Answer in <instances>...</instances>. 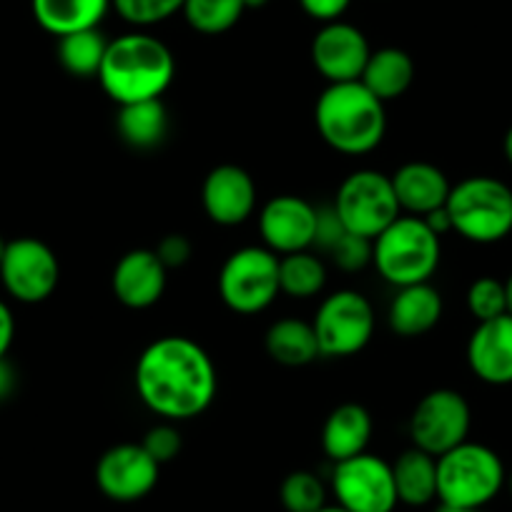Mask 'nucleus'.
<instances>
[{"instance_id":"obj_14","label":"nucleus","mask_w":512,"mask_h":512,"mask_svg":"<svg viewBox=\"0 0 512 512\" xmlns=\"http://www.w3.org/2000/svg\"><path fill=\"white\" fill-rule=\"evenodd\" d=\"M259 234L264 246L277 256L312 249L317 234V206L294 194L274 196L259 211Z\"/></svg>"},{"instance_id":"obj_43","label":"nucleus","mask_w":512,"mask_h":512,"mask_svg":"<svg viewBox=\"0 0 512 512\" xmlns=\"http://www.w3.org/2000/svg\"><path fill=\"white\" fill-rule=\"evenodd\" d=\"M269 0H244V8L249 11V8H264L267 6Z\"/></svg>"},{"instance_id":"obj_2","label":"nucleus","mask_w":512,"mask_h":512,"mask_svg":"<svg viewBox=\"0 0 512 512\" xmlns=\"http://www.w3.org/2000/svg\"><path fill=\"white\" fill-rule=\"evenodd\" d=\"M174 78V53L149 33H126L116 41H108L106 58L98 71L103 93L118 106L161 98Z\"/></svg>"},{"instance_id":"obj_25","label":"nucleus","mask_w":512,"mask_h":512,"mask_svg":"<svg viewBox=\"0 0 512 512\" xmlns=\"http://www.w3.org/2000/svg\"><path fill=\"white\" fill-rule=\"evenodd\" d=\"M397 500L410 507L430 505L437 500V457L410 447L392 462Z\"/></svg>"},{"instance_id":"obj_13","label":"nucleus","mask_w":512,"mask_h":512,"mask_svg":"<svg viewBox=\"0 0 512 512\" xmlns=\"http://www.w3.org/2000/svg\"><path fill=\"white\" fill-rule=\"evenodd\" d=\"M161 465L144 445L123 442L101 455L96 465V485L108 500L136 502L149 495L159 482Z\"/></svg>"},{"instance_id":"obj_42","label":"nucleus","mask_w":512,"mask_h":512,"mask_svg":"<svg viewBox=\"0 0 512 512\" xmlns=\"http://www.w3.org/2000/svg\"><path fill=\"white\" fill-rule=\"evenodd\" d=\"M505 156H507V161L512 164V126H510V131L505 134Z\"/></svg>"},{"instance_id":"obj_26","label":"nucleus","mask_w":512,"mask_h":512,"mask_svg":"<svg viewBox=\"0 0 512 512\" xmlns=\"http://www.w3.org/2000/svg\"><path fill=\"white\" fill-rule=\"evenodd\" d=\"M267 354L284 367H307L322 357L312 322L297 317H284L267 329Z\"/></svg>"},{"instance_id":"obj_10","label":"nucleus","mask_w":512,"mask_h":512,"mask_svg":"<svg viewBox=\"0 0 512 512\" xmlns=\"http://www.w3.org/2000/svg\"><path fill=\"white\" fill-rule=\"evenodd\" d=\"M472 412L465 397L457 390H432L417 402L410 417L412 447L432 457H442L467 442Z\"/></svg>"},{"instance_id":"obj_21","label":"nucleus","mask_w":512,"mask_h":512,"mask_svg":"<svg viewBox=\"0 0 512 512\" xmlns=\"http://www.w3.org/2000/svg\"><path fill=\"white\" fill-rule=\"evenodd\" d=\"M387 319H390L392 332L400 337H422L432 332L442 319V294L430 282L400 287L392 299Z\"/></svg>"},{"instance_id":"obj_38","label":"nucleus","mask_w":512,"mask_h":512,"mask_svg":"<svg viewBox=\"0 0 512 512\" xmlns=\"http://www.w3.org/2000/svg\"><path fill=\"white\" fill-rule=\"evenodd\" d=\"M13 337H16V319H13L11 307L6 302H0V359H6Z\"/></svg>"},{"instance_id":"obj_27","label":"nucleus","mask_w":512,"mask_h":512,"mask_svg":"<svg viewBox=\"0 0 512 512\" xmlns=\"http://www.w3.org/2000/svg\"><path fill=\"white\" fill-rule=\"evenodd\" d=\"M106 48L108 41L98 28L68 33V36L58 38V63L63 66V71L76 78H98Z\"/></svg>"},{"instance_id":"obj_45","label":"nucleus","mask_w":512,"mask_h":512,"mask_svg":"<svg viewBox=\"0 0 512 512\" xmlns=\"http://www.w3.org/2000/svg\"><path fill=\"white\" fill-rule=\"evenodd\" d=\"M6 246H8V241L0 239V262H3V254H6Z\"/></svg>"},{"instance_id":"obj_40","label":"nucleus","mask_w":512,"mask_h":512,"mask_svg":"<svg viewBox=\"0 0 512 512\" xmlns=\"http://www.w3.org/2000/svg\"><path fill=\"white\" fill-rule=\"evenodd\" d=\"M435 512H480L477 507H457V505H445V502H440V507H437Z\"/></svg>"},{"instance_id":"obj_3","label":"nucleus","mask_w":512,"mask_h":512,"mask_svg":"<svg viewBox=\"0 0 512 512\" xmlns=\"http://www.w3.org/2000/svg\"><path fill=\"white\" fill-rule=\"evenodd\" d=\"M314 123L329 149L362 156L377 149L387 131L384 103L362 81L329 83L314 106Z\"/></svg>"},{"instance_id":"obj_28","label":"nucleus","mask_w":512,"mask_h":512,"mask_svg":"<svg viewBox=\"0 0 512 512\" xmlns=\"http://www.w3.org/2000/svg\"><path fill=\"white\" fill-rule=\"evenodd\" d=\"M327 284L324 262L312 251L279 256V289L292 299H312Z\"/></svg>"},{"instance_id":"obj_31","label":"nucleus","mask_w":512,"mask_h":512,"mask_svg":"<svg viewBox=\"0 0 512 512\" xmlns=\"http://www.w3.org/2000/svg\"><path fill=\"white\" fill-rule=\"evenodd\" d=\"M186 0H111L118 16L131 26H156L184 11Z\"/></svg>"},{"instance_id":"obj_7","label":"nucleus","mask_w":512,"mask_h":512,"mask_svg":"<svg viewBox=\"0 0 512 512\" xmlns=\"http://www.w3.org/2000/svg\"><path fill=\"white\" fill-rule=\"evenodd\" d=\"M221 302L236 314H259L272 307L279 289V256L267 246H241L219 272Z\"/></svg>"},{"instance_id":"obj_15","label":"nucleus","mask_w":512,"mask_h":512,"mask_svg":"<svg viewBox=\"0 0 512 512\" xmlns=\"http://www.w3.org/2000/svg\"><path fill=\"white\" fill-rule=\"evenodd\" d=\"M369 56L367 38L352 23H324L312 41V63L327 83L359 81Z\"/></svg>"},{"instance_id":"obj_8","label":"nucleus","mask_w":512,"mask_h":512,"mask_svg":"<svg viewBox=\"0 0 512 512\" xmlns=\"http://www.w3.org/2000/svg\"><path fill=\"white\" fill-rule=\"evenodd\" d=\"M332 206L349 234L372 241L402 216L392 179L374 169H359L349 174L339 186Z\"/></svg>"},{"instance_id":"obj_32","label":"nucleus","mask_w":512,"mask_h":512,"mask_svg":"<svg viewBox=\"0 0 512 512\" xmlns=\"http://www.w3.org/2000/svg\"><path fill=\"white\" fill-rule=\"evenodd\" d=\"M467 309L477 322H490V319L507 314V294L505 282H497L492 277H482L470 284L467 289Z\"/></svg>"},{"instance_id":"obj_22","label":"nucleus","mask_w":512,"mask_h":512,"mask_svg":"<svg viewBox=\"0 0 512 512\" xmlns=\"http://www.w3.org/2000/svg\"><path fill=\"white\" fill-rule=\"evenodd\" d=\"M31 6L38 26L51 36L63 38L68 33L98 28L111 0H31Z\"/></svg>"},{"instance_id":"obj_6","label":"nucleus","mask_w":512,"mask_h":512,"mask_svg":"<svg viewBox=\"0 0 512 512\" xmlns=\"http://www.w3.org/2000/svg\"><path fill=\"white\" fill-rule=\"evenodd\" d=\"M505 480V467L497 452L477 442H462L437 457V500L445 505L480 510L497 497Z\"/></svg>"},{"instance_id":"obj_24","label":"nucleus","mask_w":512,"mask_h":512,"mask_svg":"<svg viewBox=\"0 0 512 512\" xmlns=\"http://www.w3.org/2000/svg\"><path fill=\"white\" fill-rule=\"evenodd\" d=\"M116 131L123 144H128L131 149H156L169 134V113H166L161 98L126 103V106H118Z\"/></svg>"},{"instance_id":"obj_44","label":"nucleus","mask_w":512,"mask_h":512,"mask_svg":"<svg viewBox=\"0 0 512 512\" xmlns=\"http://www.w3.org/2000/svg\"><path fill=\"white\" fill-rule=\"evenodd\" d=\"M317 512H349V510H344L342 505H324L322 510H317Z\"/></svg>"},{"instance_id":"obj_12","label":"nucleus","mask_w":512,"mask_h":512,"mask_svg":"<svg viewBox=\"0 0 512 512\" xmlns=\"http://www.w3.org/2000/svg\"><path fill=\"white\" fill-rule=\"evenodd\" d=\"M61 267L51 246L33 236L8 241L3 262H0V282L13 299L23 304L46 302L58 287Z\"/></svg>"},{"instance_id":"obj_41","label":"nucleus","mask_w":512,"mask_h":512,"mask_svg":"<svg viewBox=\"0 0 512 512\" xmlns=\"http://www.w3.org/2000/svg\"><path fill=\"white\" fill-rule=\"evenodd\" d=\"M505 294H507V314L512 317V274H510V279L505 282Z\"/></svg>"},{"instance_id":"obj_37","label":"nucleus","mask_w":512,"mask_h":512,"mask_svg":"<svg viewBox=\"0 0 512 512\" xmlns=\"http://www.w3.org/2000/svg\"><path fill=\"white\" fill-rule=\"evenodd\" d=\"M352 0H299L302 11L319 23H332L344 16Z\"/></svg>"},{"instance_id":"obj_17","label":"nucleus","mask_w":512,"mask_h":512,"mask_svg":"<svg viewBox=\"0 0 512 512\" xmlns=\"http://www.w3.org/2000/svg\"><path fill=\"white\" fill-rule=\"evenodd\" d=\"M166 274L154 249H131L118 259L111 287L118 302L128 309H149L164 297Z\"/></svg>"},{"instance_id":"obj_20","label":"nucleus","mask_w":512,"mask_h":512,"mask_svg":"<svg viewBox=\"0 0 512 512\" xmlns=\"http://www.w3.org/2000/svg\"><path fill=\"white\" fill-rule=\"evenodd\" d=\"M372 415L367 407L357 402H344L334 407L322 427V450L332 462L349 460L362 452H367L369 440H372Z\"/></svg>"},{"instance_id":"obj_19","label":"nucleus","mask_w":512,"mask_h":512,"mask_svg":"<svg viewBox=\"0 0 512 512\" xmlns=\"http://www.w3.org/2000/svg\"><path fill=\"white\" fill-rule=\"evenodd\" d=\"M392 179V189H395L397 204H400L402 214L420 216L425 219L432 211L442 209L450 199L452 184L447 181L445 171L437 169L435 164L427 161H410L402 164Z\"/></svg>"},{"instance_id":"obj_9","label":"nucleus","mask_w":512,"mask_h":512,"mask_svg":"<svg viewBox=\"0 0 512 512\" xmlns=\"http://www.w3.org/2000/svg\"><path fill=\"white\" fill-rule=\"evenodd\" d=\"M374 309L357 289L329 294L317 309L312 327L322 357H352L369 344L374 334Z\"/></svg>"},{"instance_id":"obj_30","label":"nucleus","mask_w":512,"mask_h":512,"mask_svg":"<svg viewBox=\"0 0 512 512\" xmlns=\"http://www.w3.org/2000/svg\"><path fill=\"white\" fill-rule=\"evenodd\" d=\"M279 500L287 512H317L327 505V487L309 470L289 472L279 487Z\"/></svg>"},{"instance_id":"obj_35","label":"nucleus","mask_w":512,"mask_h":512,"mask_svg":"<svg viewBox=\"0 0 512 512\" xmlns=\"http://www.w3.org/2000/svg\"><path fill=\"white\" fill-rule=\"evenodd\" d=\"M347 234V229H344L342 219L337 216V211H334V206H322V209H317V234H314V246H317L319 251H332L334 244H337L342 236Z\"/></svg>"},{"instance_id":"obj_34","label":"nucleus","mask_w":512,"mask_h":512,"mask_svg":"<svg viewBox=\"0 0 512 512\" xmlns=\"http://www.w3.org/2000/svg\"><path fill=\"white\" fill-rule=\"evenodd\" d=\"M141 445H144V450L149 452L159 465H164V462H171L174 457H179L181 435L171 422H161V425L151 427V430L146 432Z\"/></svg>"},{"instance_id":"obj_39","label":"nucleus","mask_w":512,"mask_h":512,"mask_svg":"<svg viewBox=\"0 0 512 512\" xmlns=\"http://www.w3.org/2000/svg\"><path fill=\"white\" fill-rule=\"evenodd\" d=\"M16 390V372L6 359H0V402L8 400Z\"/></svg>"},{"instance_id":"obj_18","label":"nucleus","mask_w":512,"mask_h":512,"mask_svg":"<svg viewBox=\"0 0 512 512\" xmlns=\"http://www.w3.org/2000/svg\"><path fill=\"white\" fill-rule=\"evenodd\" d=\"M467 364L472 374L485 384L505 387L512 384V317L477 322L470 342H467Z\"/></svg>"},{"instance_id":"obj_5","label":"nucleus","mask_w":512,"mask_h":512,"mask_svg":"<svg viewBox=\"0 0 512 512\" xmlns=\"http://www.w3.org/2000/svg\"><path fill=\"white\" fill-rule=\"evenodd\" d=\"M445 211L462 239L495 244L512 231V189L492 176H470L452 186Z\"/></svg>"},{"instance_id":"obj_29","label":"nucleus","mask_w":512,"mask_h":512,"mask_svg":"<svg viewBox=\"0 0 512 512\" xmlns=\"http://www.w3.org/2000/svg\"><path fill=\"white\" fill-rule=\"evenodd\" d=\"M244 11V0H186L181 13L194 31L204 36H219L231 31Z\"/></svg>"},{"instance_id":"obj_4","label":"nucleus","mask_w":512,"mask_h":512,"mask_svg":"<svg viewBox=\"0 0 512 512\" xmlns=\"http://www.w3.org/2000/svg\"><path fill=\"white\" fill-rule=\"evenodd\" d=\"M440 256V236L420 216L402 214L372 241V264L379 277L397 289L430 282Z\"/></svg>"},{"instance_id":"obj_46","label":"nucleus","mask_w":512,"mask_h":512,"mask_svg":"<svg viewBox=\"0 0 512 512\" xmlns=\"http://www.w3.org/2000/svg\"><path fill=\"white\" fill-rule=\"evenodd\" d=\"M505 482H507V487H510V492H512V472H510V477H507Z\"/></svg>"},{"instance_id":"obj_16","label":"nucleus","mask_w":512,"mask_h":512,"mask_svg":"<svg viewBox=\"0 0 512 512\" xmlns=\"http://www.w3.org/2000/svg\"><path fill=\"white\" fill-rule=\"evenodd\" d=\"M206 216L219 226H239L256 211V184L246 169L221 164L206 174L201 186Z\"/></svg>"},{"instance_id":"obj_11","label":"nucleus","mask_w":512,"mask_h":512,"mask_svg":"<svg viewBox=\"0 0 512 512\" xmlns=\"http://www.w3.org/2000/svg\"><path fill=\"white\" fill-rule=\"evenodd\" d=\"M332 492L349 512H392L400 502L392 465L369 452L334 462Z\"/></svg>"},{"instance_id":"obj_33","label":"nucleus","mask_w":512,"mask_h":512,"mask_svg":"<svg viewBox=\"0 0 512 512\" xmlns=\"http://www.w3.org/2000/svg\"><path fill=\"white\" fill-rule=\"evenodd\" d=\"M329 256H332L334 264H337L342 272H359V269H364L372 262V239H364V236L349 234L347 231V234L334 244Z\"/></svg>"},{"instance_id":"obj_36","label":"nucleus","mask_w":512,"mask_h":512,"mask_svg":"<svg viewBox=\"0 0 512 512\" xmlns=\"http://www.w3.org/2000/svg\"><path fill=\"white\" fill-rule=\"evenodd\" d=\"M154 251L166 269H179L191 259V241L184 234H169Z\"/></svg>"},{"instance_id":"obj_23","label":"nucleus","mask_w":512,"mask_h":512,"mask_svg":"<svg viewBox=\"0 0 512 512\" xmlns=\"http://www.w3.org/2000/svg\"><path fill=\"white\" fill-rule=\"evenodd\" d=\"M359 81L382 103L395 101L410 91L415 81V61L402 48H379L372 51Z\"/></svg>"},{"instance_id":"obj_1","label":"nucleus","mask_w":512,"mask_h":512,"mask_svg":"<svg viewBox=\"0 0 512 512\" xmlns=\"http://www.w3.org/2000/svg\"><path fill=\"white\" fill-rule=\"evenodd\" d=\"M136 392L154 415L184 422L204 415L216 400L219 377L206 349L189 337H161L136 362Z\"/></svg>"}]
</instances>
